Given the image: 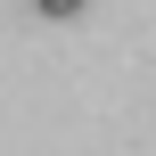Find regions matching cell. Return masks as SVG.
<instances>
[{"mask_svg": "<svg viewBox=\"0 0 156 156\" xmlns=\"http://www.w3.org/2000/svg\"><path fill=\"white\" fill-rule=\"evenodd\" d=\"M82 8H90V0H33V16H58V25H66V16H82Z\"/></svg>", "mask_w": 156, "mask_h": 156, "instance_id": "1", "label": "cell"}]
</instances>
